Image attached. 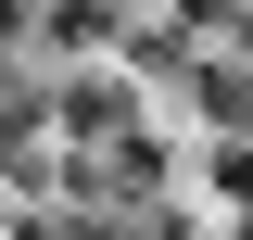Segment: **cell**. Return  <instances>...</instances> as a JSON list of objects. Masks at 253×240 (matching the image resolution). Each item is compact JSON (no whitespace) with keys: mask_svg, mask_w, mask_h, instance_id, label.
<instances>
[{"mask_svg":"<svg viewBox=\"0 0 253 240\" xmlns=\"http://www.w3.org/2000/svg\"><path fill=\"white\" fill-rule=\"evenodd\" d=\"M190 101H203V126H215V139H253V63H241V51L203 63V76H190Z\"/></svg>","mask_w":253,"mask_h":240,"instance_id":"1","label":"cell"}]
</instances>
